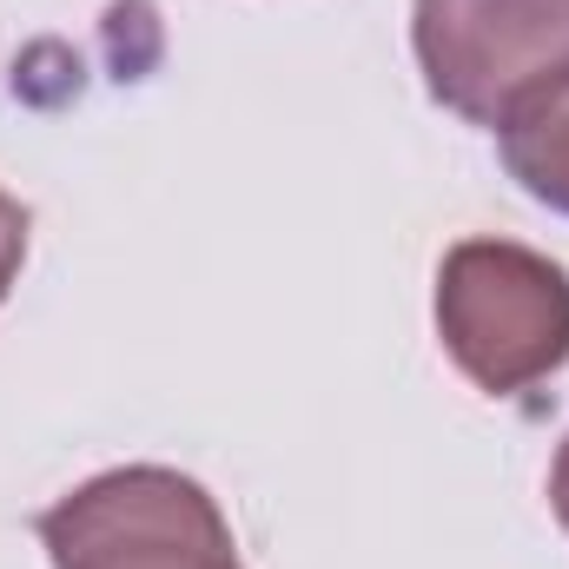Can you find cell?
I'll use <instances>...</instances> for the list:
<instances>
[{
    "instance_id": "cell-6",
    "label": "cell",
    "mask_w": 569,
    "mask_h": 569,
    "mask_svg": "<svg viewBox=\"0 0 569 569\" xmlns=\"http://www.w3.org/2000/svg\"><path fill=\"white\" fill-rule=\"evenodd\" d=\"M550 503H557V517H563V530H569V437H563V450H557V470H550Z\"/></svg>"
},
{
    "instance_id": "cell-4",
    "label": "cell",
    "mask_w": 569,
    "mask_h": 569,
    "mask_svg": "<svg viewBox=\"0 0 569 569\" xmlns=\"http://www.w3.org/2000/svg\"><path fill=\"white\" fill-rule=\"evenodd\" d=\"M497 146H503L510 179H517L537 206L569 212V73L550 80L543 93H530V100L497 127Z\"/></svg>"
},
{
    "instance_id": "cell-1",
    "label": "cell",
    "mask_w": 569,
    "mask_h": 569,
    "mask_svg": "<svg viewBox=\"0 0 569 569\" xmlns=\"http://www.w3.org/2000/svg\"><path fill=\"white\" fill-rule=\"evenodd\" d=\"M437 338L477 391L517 398L569 365V272L517 239H463L437 272Z\"/></svg>"
},
{
    "instance_id": "cell-2",
    "label": "cell",
    "mask_w": 569,
    "mask_h": 569,
    "mask_svg": "<svg viewBox=\"0 0 569 569\" xmlns=\"http://www.w3.org/2000/svg\"><path fill=\"white\" fill-rule=\"evenodd\" d=\"M40 543L53 569H246L212 490L166 463L87 477L40 510Z\"/></svg>"
},
{
    "instance_id": "cell-5",
    "label": "cell",
    "mask_w": 569,
    "mask_h": 569,
    "mask_svg": "<svg viewBox=\"0 0 569 569\" xmlns=\"http://www.w3.org/2000/svg\"><path fill=\"white\" fill-rule=\"evenodd\" d=\"M27 206L20 199H7L0 192V305H7V291H13V279H20V259H27Z\"/></svg>"
},
{
    "instance_id": "cell-3",
    "label": "cell",
    "mask_w": 569,
    "mask_h": 569,
    "mask_svg": "<svg viewBox=\"0 0 569 569\" xmlns=\"http://www.w3.org/2000/svg\"><path fill=\"white\" fill-rule=\"evenodd\" d=\"M411 47L430 100L497 133L569 73V0H418Z\"/></svg>"
}]
</instances>
